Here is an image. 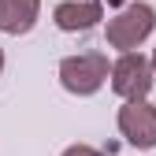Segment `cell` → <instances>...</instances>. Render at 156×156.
I'll list each match as a JSON object with an SVG mask.
<instances>
[{
	"mask_svg": "<svg viewBox=\"0 0 156 156\" xmlns=\"http://www.w3.org/2000/svg\"><path fill=\"white\" fill-rule=\"evenodd\" d=\"M152 30H156V8L145 4V0H134L104 23V41H108V48L123 56V52H138Z\"/></svg>",
	"mask_w": 156,
	"mask_h": 156,
	"instance_id": "6da1fadb",
	"label": "cell"
},
{
	"mask_svg": "<svg viewBox=\"0 0 156 156\" xmlns=\"http://www.w3.org/2000/svg\"><path fill=\"white\" fill-rule=\"evenodd\" d=\"M56 74L71 97H93L112 78V63L104 52H78V56H63Z\"/></svg>",
	"mask_w": 156,
	"mask_h": 156,
	"instance_id": "7a4b0ae2",
	"label": "cell"
},
{
	"mask_svg": "<svg viewBox=\"0 0 156 156\" xmlns=\"http://www.w3.org/2000/svg\"><path fill=\"white\" fill-rule=\"evenodd\" d=\"M112 93L123 97V104H134V101H149V93L156 86V71H152V60L145 52H123L119 60L112 63Z\"/></svg>",
	"mask_w": 156,
	"mask_h": 156,
	"instance_id": "3957f363",
	"label": "cell"
},
{
	"mask_svg": "<svg viewBox=\"0 0 156 156\" xmlns=\"http://www.w3.org/2000/svg\"><path fill=\"white\" fill-rule=\"evenodd\" d=\"M119 134L126 138V145L134 149H156V104L149 101H134V104H123L119 115Z\"/></svg>",
	"mask_w": 156,
	"mask_h": 156,
	"instance_id": "277c9868",
	"label": "cell"
},
{
	"mask_svg": "<svg viewBox=\"0 0 156 156\" xmlns=\"http://www.w3.org/2000/svg\"><path fill=\"white\" fill-rule=\"evenodd\" d=\"M104 4L101 0H60L52 8V23L63 34H89L93 26H101Z\"/></svg>",
	"mask_w": 156,
	"mask_h": 156,
	"instance_id": "5b68a950",
	"label": "cell"
},
{
	"mask_svg": "<svg viewBox=\"0 0 156 156\" xmlns=\"http://www.w3.org/2000/svg\"><path fill=\"white\" fill-rule=\"evenodd\" d=\"M41 19V0H0V34L23 37Z\"/></svg>",
	"mask_w": 156,
	"mask_h": 156,
	"instance_id": "8992f818",
	"label": "cell"
},
{
	"mask_svg": "<svg viewBox=\"0 0 156 156\" xmlns=\"http://www.w3.org/2000/svg\"><path fill=\"white\" fill-rule=\"evenodd\" d=\"M60 156H104L101 149H93V145H86V141H78V145H67Z\"/></svg>",
	"mask_w": 156,
	"mask_h": 156,
	"instance_id": "52a82bcc",
	"label": "cell"
},
{
	"mask_svg": "<svg viewBox=\"0 0 156 156\" xmlns=\"http://www.w3.org/2000/svg\"><path fill=\"white\" fill-rule=\"evenodd\" d=\"M0 74H4V48H0Z\"/></svg>",
	"mask_w": 156,
	"mask_h": 156,
	"instance_id": "ba28073f",
	"label": "cell"
},
{
	"mask_svg": "<svg viewBox=\"0 0 156 156\" xmlns=\"http://www.w3.org/2000/svg\"><path fill=\"white\" fill-rule=\"evenodd\" d=\"M149 60H152V71H156V48H152V56H149Z\"/></svg>",
	"mask_w": 156,
	"mask_h": 156,
	"instance_id": "9c48e42d",
	"label": "cell"
}]
</instances>
